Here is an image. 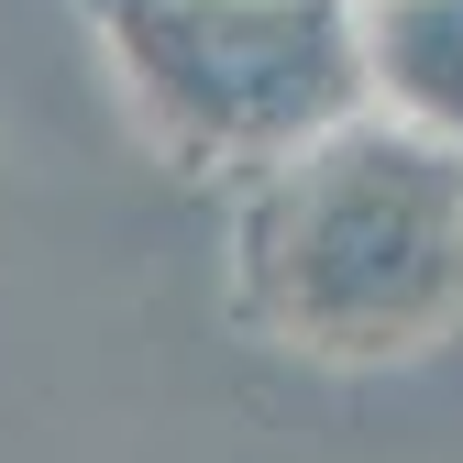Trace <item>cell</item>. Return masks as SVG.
<instances>
[{
  "mask_svg": "<svg viewBox=\"0 0 463 463\" xmlns=\"http://www.w3.org/2000/svg\"><path fill=\"white\" fill-rule=\"evenodd\" d=\"M232 298L265 342L331 364L441 342L463 320V144L364 99L276 155L232 221Z\"/></svg>",
  "mask_w": 463,
  "mask_h": 463,
  "instance_id": "6da1fadb",
  "label": "cell"
},
{
  "mask_svg": "<svg viewBox=\"0 0 463 463\" xmlns=\"http://www.w3.org/2000/svg\"><path fill=\"white\" fill-rule=\"evenodd\" d=\"M99 23L122 99L177 165H243L320 144L364 110L354 0H78Z\"/></svg>",
  "mask_w": 463,
  "mask_h": 463,
  "instance_id": "7a4b0ae2",
  "label": "cell"
},
{
  "mask_svg": "<svg viewBox=\"0 0 463 463\" xmlns=\"http://www.w3.org/2000/svg\"><path fill=\"white\" fill-rule=\"evenodd\" d=\"M364 23V99L463 144V0H354Z\"/></svg>",
  "mask_w": 463,
  "mask_h": 463,
  "instance_id": "3957f363",
  "label": "cell"
}]
</instances>
